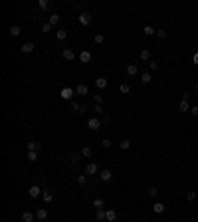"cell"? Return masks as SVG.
Here are the masks:
<instances>
[{"instance_id":"obj_1","label":"cell","mask_w":198,"mask_h":222,"mask_svg":"<svg viewBox=\"0 0 198 222\" xmlns=\"http://www.w3.org/2000/svg\"><path fill=\"white\" fill-rule=\"evenodd\" d=\"M42 192H44V190H42V188L38 186V185H32L30 188H28V194H30L32 198H38V196H42Z\"/></svg>"},{"instance_id":"obj_2","label":"cell","mask_w":198,"mask_h":222,"mask_svg":"<svg viewBox=\"0 0 198 222\" xmlns=\"http://www.w3.org/2000/svg\"><path fill=\"white\" fill-rule=\"evenodd\" d=\"M87 127H89L91 131H97V129H101V121L97 119V117H91V119L87 121Z\"/></svg>"},{"instance_id":"obj_3","label":"cell","mask_w":198,"mask_h":222,"mask_svg":"<svg viewBox=\"0 0 198 222\" xmlns=\"http://www.w3.org/2000/svg\"><path fill=\"white\" fill-rule=\"evenodd\" d=\"M79 22H81L83 26H89L91 24V14L89 12H81V14H79Z\"/></svg>"},{"instance_id":"obj_4","label":"cell","mask_w":198,"mask_h":222,"mask_svg":"<svg viewBox=\"0 0 198 222\" xmlns=\"http://www.w3.org/2000/svg\"><path fill=\"white\" fill-rule=\"evenodd\" d=\"M113 179V173L109 169H105V171H101V175H99V181H103V182H109Z\"/></svg>"},{"instance_id":"obj_5","label":"cell","mask_w":198,"mask_h":222,"mask_svg":"<svg viewBox=\"0 0 198 222\" xmlns=\"http://www.w3.org/2000/svg\"><path fill=\"white\" fill-rule=\"evenodd\" d=\"M36 218L40 222L48 220V210H46V208H38V210H36Z\"/></svg>"},{"instance_id":"obj_6","label":"cell","mask_w":198,"mask_h":222,"mask_svg":"<svg viewBox=\"0 0 198 222\" xmlns=\"http://www.w3.org/2000/svg\"><path fill=\"white\" fill-rule=\"evenodd\" d=\"M137 73H139V66L137 64H129L127 66V75H129V77H135Z\"/></svg>"},{"instance_id":"obj_7","label":"cell","mask_w":198,"mask_h":222,"mask_svg":"<svg viewBox=\"0 0 198 222\" xmlns=\"http://www.w3.org/2000/svg\"><path fill=\"white\" fill-rule=\"evenodd\" d=\"M62 56H64V60H67V62L75 60V52H73V50H69V48H65L64 52H62Z\"/></svg>"},{"instance_id":"obj_8","label":"cell","mask_w":198,"mask_h":222,"mask_svg":"<svg viewBox=\"0 0 198 222\" xmlns=\"http://www.w3.org/2000/svg\"><path fill=\"white\" fill-rule=\"evenodd\" d=\"M75 95V89H71V87H64V89H62V97L64 99H71Z\"/></svg>"},{"instance_id":"obj_9","label":"cell","mask_w":198,"mask_h":222,"mask_svg":"<svg viewBox=\"0 0 198 222\" xmlns=\"http://www.w3.org/2000/svg\"><path fill=\"white\" fill-rule=\"evenodd\" d=\"M75 93H77V95H87V93H89V89H87L85 83H79V85H75Z\"/></svg>"},{"instance_id":"obj_10","label":"cell","mask_w":198,"mask_h":222,"mask_svg":"<svg viewBox=\"0 0 198 222\" xmlns=\"http://www.w3.org/2000/svg\"><path fill=\"white\" fill-rule=\"evenodd\" d=\"M153 212L155 214H163V212H165V204L163 202H155L153 204Z\"/></svg>"},{"instance_id":"obj_11","label":"cell","mask_w":198,"mask_h":222,"mask_svg":"<svg viewBox=\"0 0 198 222\" xmlns=\"http://www.w3.org/2000/svg\"><path fill=\"white\" fill-rule=\"evenodd\" d=\"M97 171H99V167L95 165V163H89V165L85 167V173H87V175H95Z\"/></svg>"},{"instance_id":"obj_12","label":"cell","mask_w":198,"mask_h":222,"mask_svg":"<svg viewBox=\"0 0 198 222\" xmlns=\"http://www.w3.org/2000/svg\"><path fill=\"white\" fill-rule=\"evenodd\" d=\"M32 50H34V44H32V42H26V44L20 46V52H24V54H30Z\"/></svg>"},{"instance_id":"obj_13","label":"cell","mask_w":198,"mask_h":222,"mask_svg":"<svg viewBox=\"0 0 198 222\" xmlns=\"http://www.w3.org/2000/svg\"><path fill=\"white\" fill-rule=\"evenodd\" d=\"M79 62H83V64H87V62H91V52H81L79 54Z\"/></svg>"},{"instance_id":"obj_14","label":"cell","mask_w":198,"mask_h":222,"mask_svg":"<svg viewBox=\"0 0 198 222\" xmlns=\"http://www.w3.org/2000/svg\"><path fill=\"white\" fill-rule=\"evenodd\" d=\"M139 60L141 62H151V52L149 50H143V52L139 54Z\"/></svg>"},{"instance_id":"obj_15","label":"cell","mask_w":198,"mask_h":222,"mask_svg":"<svg viewBox=\"0 0 198 222\" xmlns=\"http://www.w3.org/2000/svg\"><path fill=\"white\" fill-rule=\"evenodd\" d=\"M95 220H107V210H103V208H101V210H97L95 212Z\"/></svg>"},{"instance_id":"obj_16","label":"cell","mask_w":198,"mask_h":222,"mask_svg":"<svg viewBox=\"0 0 198 222\" xmlns=\"http://www.w3.org/2000/svg\"><path fill=\"white\" fill-rule=\"evenodd\" d=\"M192 107H190V103L188 101H180L178 103V111H182V113H186V111H190Z\"/></svg>"},{"instance_id":"obj_17","label":"cell","mask_w":198,"mask_h":222,"mask_svg":"<svg viewBox=\"0 0 198 222\" xmlns=\"http://www.w3.org/2000/svg\"><path fill=\"white\" fill-rule=\"evenodd\" d=\"M141 81L143 83H151V81H153V75H151V72H143L141 73Z\"/></svg>"},{"instance_id":"obj_18","label":"cell","mask_w":198,"mask_h":222,"mask_svg":"<svg viewBox=\"0 0 198 222\" xmlns=\"http://www.w3.org/2000/svg\"><path fill=\"white\" fill-rule=\"evenodd\" d=\"M42 198H44V202H52V200H54V194H52L50 190H46V188H44V192H42Z\"/></svg>"},{"instance_id":"obj_19","label":"cell","mask_w":198,"mask_h":222,"mask_svg":"<svg viewBox=\"0 0 198 222\" xmlns=\"http://www.w3.org/2000/svg\"><path fill=\"white\" fill-rule=\"evenodd\" d=\"M36 218V214H32V212H22V222H34Z\"/></svg>"},{"instance_id":"obj_20","label":"cell","mask_w":198,"mask_h":222,"mask_svg":"<svg viewBox=\"0 0 198 222\" xmlns=\"http://www.w3.org/2000/svg\"><path fill=\"white\" fill-rule=\"evenodd\" d=\"M95 85H97L99 89H105V87H107V79L105 77H97L95 79Z\"/></svg>"},{"instance_id":"obj_21","label":"cell","mask_w":198,"mask_h":222,"mask_svg":"<svg viewBox=\"0 0 198 222\" xmlns=\"http://www.w3.org/2000/svg\"><path fill=\"white\" fill-rule=\"evenodd\" d=\"M103 206H105V200L103 198H95L93 200V208H95V210H101Z\"/></svg>"},{"instance_id":"obj_22","label":"cell","mask_w":198,"mask_h":222,"mask_svg":"<svg viewBox=\"0 0 198 222\" xmlns=\"http://www.w3.org/2000/svg\"><path fill=\"white\" fill-rule=\"evenodd\" d=\"M20 34H22L20 26H16V24H14V26H10V36H12V38H16V36H20Z\"/></svg>"},{"instance_id":"obj_23","label":"cell","mask_w":198,"mask_h":222,"mask_svg":"<svg viewBox=\"0 0 198 222\" xmlns=\"http://www.w3.org/2000/svg\"><path fill=\"white\" fill-rule=\"evenodd\" d=\"M143 34H145V36H155V34H157V30H155L153 26H145V28H143Z\"/></svg>"},{"instance_id":"obj_24","label":"cell","mask_w":198,"mask_h":222,"mask_svg":"<svg viewBox=\"0 0 198 222\" xmlns=\"http://www.w3.org/2000/svg\"><path fill=\"white\" fill-rule=\"evenodd\" d=\"M119 91H121L123 95H127L129 91H131V85H129V83H121V85H119Z\"/></svg>"},{"instance_id":"obj_25","label":"cell","mask_w":198,"mask_h":222,"mask_svg":"<svg viewBox=\"0 0 198 222\" xmlns=\"http://www.w3.org/2000/svg\"><path fill=\"white\" fill-rule=\"evenodd\" d=\"M119 147H121V151H127L129 147H131V141H129V139H121Z\"/></svg>"},{"instance_id":"obj_26","label":"cell","mask_w":198,"mask_h":222,"mask_svg":"<svg viewBox=\"0 0 198 222\" xmlns=\"http://www.w3.org/2000/svg\"><path fill=\"white\" fill-rule=\"evenodd\" d=\"M56 38H58L60 42H64L65 38H67V32H65V30H58V32H56Z\"/></svg>"},{"instance_id":"obj_27","label":"cell","mask_w":198,"mask_h":222,"mask_svg":"<svg viewBox=\"0 0 198 222\" xmlns=\"http://www.w3.org/2000/svg\"><path fill=\"white\" fill-rule=\"evenodd\" d=\"M28 161H30V163L38 161V151H28Z\"/></svg>"},{"instance_id":"obj_28","label":"cell","mask_w":198,"mask_h":222,"mask_svg":"<svg viewBox=\"0 0 198 222\" xmlns=\"http://www.w3.org/2000/svg\"><path fill=\"white\" fill-rule=\"evenodd\" d=\"M115 218H117V210H111V208H109V210H107V220L113 222Z\"/></svg>"},{"instance_id":"obj_29","label":"cell","mask_w":198,"mask_h":222,"mask_svg":"<svg viewBox=\"0 0 198 222\" xmlns=\"http://www.w3.org/2000/svg\"><path fill=\"white\" fill-rule=\"evenodd\" d=\"M58 22H60V14H50V24H52V26H56Z\"/></svg>"},{"instance_id":"obj_30","label":"cell","mask_w":198,"mask_h":222,"mask_svg":"<svg viewBox=\"0 0 198 222\" xmlns=\"http://www.w3.org/2000/svg\"><path fill=\"white\" fill-rule=\"evenodd\" d=\"M81 155H83V157H91V155H93V149H91V147H83L81 149Z\"/></svg>"},{"instance_id":"obj_31","label":"cell","mask_w":198,"mask_h":222,"mask_svg":"<svg viewBox=\"0 0 198 222\" xmlns=\"http://www.w3.org/2000/svg\"><path fill=\"white\" fill-rule=\"evenodd\" d=\"M186 200H196V190H186Z\"/></svg>"},{"instance_id":"obj_32","label":"cell","mask_w":198,"mask_h":222,"mask_svg":"<svg viewBox=\"0 0 198 222\" xmlns=\"http://www.w3.org/2000/svg\"><path fill=\"white\" fill-rule=\"evenodd\" d=\"M157 70H159V64L155 60H151L149 62V72H157Z\"/></svg>"},{"instance_id":"obj_33","label":"cell","mask_w":198,"mask_h":222,"mask_svg":"<svg viewBox=\"0 0 198 222\" xmlns=\"http://www.w3.org/2000/svg\"><path fill=\"white\" fill-rule=\"evenodd\" d=\"M40 149V145L36 143V141H30V143H28V151H38Z\"/></svg>"},{"instance_id":"obj_34","label":"cell","mask_w":198,"mask_h":222,"mask_svg":"<svg viewBox=\"0 0 198 222\" xmlns=\"http://www.w3.org/2000/svg\"><path fill=\"white\" fill-rule=\"evenodd\" d=\"M38 6H40L42 10H48V8H50V2H48V0H40V2H38Z\"/></svg>"},{"instance_id":"obj_35","label":"cell","mask_w":198,"mask_h":222,"mask_svg":"<svg viewBox=\"0 0 198 222\" xmlns=\"http://www.w3.org/2000/svg\"><path fill=\"white\" fill-rule=\"evenodd\" d=\"M85 182H87V177H85V175H79V177H77V185H79V186H83Z\"/></svg>"},{"instance_id":"obj_36","label":"cell","mask_w":198,"mask_h":222,"mask_svg":"<svg viewBox=\"0 0 198 222\" xmlns=\"http://www.w3.org/2000/svg\"><path fill=\"white\" fill-rule=\"evenodd\" d=\"M93 40H95V44H103V42H105V36L103 34H95Z\"/></svg>"},{"instance_id":"obj_37","label":"cell","mask_w":198,"mask_h":222,"mask_svg":"<svg viewBox=\"0 0 198 222\" xmlns=\"http://www.w3.org/2000/svg\"><path fill=\"white\" fill-rule=\"evenodd\" d=\"M101 147H103V149H109V147H111V141H109L107 137H105V139L101 141Z\"/></svg>"},{"instance_id":"obj_38","label":"cell","mask_w":198,"mask_h":222,"mask_svg":"<svg viewBox=\"0 0 198 222\" xmlns=\"http://www.w3.org/2000/svg\"><path fill=\"white\" fill-rule=\"evenodd\" d=\"M93 111H95V113H105V107H103V103H99V105H95V107H93Z\"/></svg>"},{"instance_id":"obj_39","label":"cell","mask_w":198,"mask_h":222,"mask_svg":"<svg viewBox=\"0 0 198 222\" xmlns=\"http://www.w3.org/2000/svg\"><path fill=\"white\" fill-rule=\"evenodd\" d=\"M71 109L73 111H81V105H79L77 101H71Z\"/></svg>"},{"instance_id":"obj_40","label":"cell","mask_w":198,"mask_h":222,"mask_svg":"<svg viewBox=\"0 0 198 222\" xmlns=\"http://www.w3.org/2000/svg\"><path fill=\"white\" fill-rule=\"evenodd\" d=\"M157 194H159V190H157L155 186H151V188H149V196H153V198H155Z\"/></svg>"},{"instance_id":"obj_41","label":"cell","mask_w":198,"mask_h":222,"mask_svg":"<svg viewBox=\"0 0 198 222\" xmlns=\"http://www.w3.org/2000/svg\"><path fill=\"white\" fill-rule=\"evenodd\" d=\"M157 36L159 38H166V30H163V28H161V30H157Z\"/></svg>"},{"instance_id":"obj_42","label":"cell","mask_w":198,"mask_h":222,"mask_svg":"<svg viewBox=\"0 0 198 222\" xmlns=\"http://www.w3.org/2000/svg\"><path fill=\"white\" fill-rule=\"evenodd\" d=\"M42 30H44V32H50V30H52V24H50V22H46V24H44V28H42Z\"/></svg>"},{"instance_id":"obj_43","label":"cell","mask_w":198,"mask_h":222,"mask_svg":"<svg viewBox=\"0 0 198 222\" xmlns=\"http://www.w3.org/2000/svg\"><path fill=\"white\" fill-rule=\"evenodd\" d=\"M93 99H95V103H97V105H99V103H103V97H101V95H93Z\"/></svg>"},{"instance_id":"obj_44","label":"cell","mask_w":198,"mask_h":222,"mask_svg":"<svg viewBox=\"0 0 198 222\" xmlns=\"http://www.w3.org/2000/svg\"><path fill=\"white\" fill-rule=\"evenodd\" d=\"M71 161L77 163V161H79V155H77V153H73V155H71Z\"/></svg>"},{"instance_id":"obj_45","label":"cell","mask_w":198,"mask_h":222,"mask_svg":"<svg viewBox=\"0 0 198 222\" xmlns=\"http://www.w3.org/2000/svg\"><path fill=\"white\" fill-rule=\"evenodd\" d=\"M190 113H192V115H196V117H198V105H194V107H192V109H190Z\"/></svg>"},{"instance_id":"obj_46","label":"cell","mask_w":198,"mask_h":222,"mask_svg":"<svg viewBox=\"0 0 198 222\" xmlns=\"http://www.w3.org/2000/svg\"><path fill=\"white\" fill-rule=\"evenodd\" d=\"M192 62H194V64L198 66V54H194V56H192Z\"/></svg>"},{"instance_id":"obj_47","label":"cell","mask_w":198,"mask_h":222,"mask_svg":"<svg viewBox=\"0 0 198 222\" xmlns=\"http://www.w3.org/2000/svg\"><path fill=\"white\" fill-rule=\"evenodd\" d=\"M196 93H198V83H196Z\"/></svg>"}]
</instances>
